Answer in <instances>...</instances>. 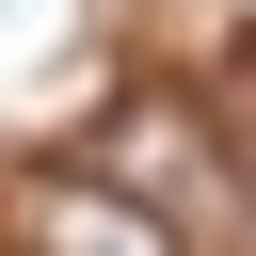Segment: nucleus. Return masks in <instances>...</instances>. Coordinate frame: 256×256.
<instances>
[{
  "mask_svg": "<svg viewBox=\"0 0 256 256\" xmlns=\"http://www.w3.org/2000/svg\"><path fill=\"white\" fill-rule=\"evenodd\" d=\"M32 240H48V256H160V224H144V208H112V192H48V208H32Z\"/></svg>",
  "mask_w": 256,
  "mask_h": 256,
  "instance_id": "f257e3e1",
  "label": "nucleus"
}]
</instances>
